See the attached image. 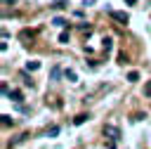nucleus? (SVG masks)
Returning a JSON list of instances; mask_svg holds the SVG:
<instances>
[{"mask_svg":"<svg viewBox=\"0 0 151 149\" xmlns=\"http://www.w3.org/2000/svg\"><path fill=\"white\" fill-rule=\"evenodd\" d=\"M109 17L113 21H118V24H127L130 21V14L127 12H118V9H109Z\"/></svg>","mask_w":151,"mask_h":149,"instance_id":"nucleus-1","label":"nucleus"},{"mask_svg":"<svg viewBox=\"0 0 151 149\" xmlns=\"http://www.w3.org/2000/svg\"><path fill=\"white\" fill-rule=\"evenodd\" d=\"M104 135H106L111 142H118V140H120V128H116V125H104Z\"/></svg>","mask_w":151,"mask_h":149,"instance_id":"nucleus-2","label":"nucleus"},{"mask_svg":"<svg viewBox=\"0 0 151 149\" xmlns=\"http://www.w3.org/2000/svg\"><path fill=\"white\" fill-rule=\"evenodd\" d=\"M7 99H12V102H24V92H21V90H9Z\"/></svg>","mask_w":151,"mask_h":149,"instance_id":"nucleus-3","label":"nucleus"},{"mask_svg":"<svg viewBox=\"0 0 151 149\" xmlns=\"http://www.w3.org/2000/svg\"><path fill=\"white\" fill-rule=\"evenodd\" d=\"M87 118H90V114H78V116L73 118V123H76V125H83V123H85Z\"/></svg>","mask_w":151,"mask_h":149,"instance_id":"nucleus-4","label":"nucleus"},{"mask_svg":"<svg viewBox=\"0 0 151 149\" xmlns=\"http://www.w3.org/2000/svg\"><path fill=\"white\" fill-rule=\"evenodd\" d=\"M26 69H28V71H38V69H40V61H38V59H33V61H26Z\"/></svg>","mask_w":151,"mask_h":149,"instance_id":"nucleus-5","label":"nucleus"},{"mask_svg":"<svg viewBox=\"0 0 151 149\" xmlns=\"http://www.w3.org/2000/svg\"><path fill=\"white\" fill-rule=\"evenodd\" d=\"M59 76H61V69H59V66H52V71H50V78H52V80H59Z\"/></svg>","mask_w":151,"mask_h":149,"instance_id":"nucleus-6","label":"nucleus"},{"mask_svg":"<svg viewBox=\"0 0 151 149\" xmlns=\"http://www.w3.org/2000/svg\"><path fill=\"white\" fill-rule=\"evenodd\" d=\"M64 76H66V80H71V83H76V80H78L76 71H71V69H66V71H64Z\"/></svg>","mask_w":151,"mask_h":149,"instance_id":"nucleus-7","label":"nucleus"},{"mask_svg":"<svg viewBox=\"0 0 151 149\" xmlns=\"http://www.w3.org/2000/svg\"><path fill=\"white\" fill-rule=\"evenodd\" d=\"M127 80H130V83H137V80H139V73H137V71H130V73H127Z\"/></svg>","mask_w":151,"mask_h":149,"instance_id":"nucleus-8","label":"nucleus"},{"mask_svg":"<svg viewBox=\"0 0 151 149\" xmlns=\"http://www.w3.org/2000/svg\"><path fill=\"white\" fill-rule=\"evenodd\" d=\"M21 78H24V83H26V85H31V88H33V80L28 78V69H26V71H21Z\"/></svg>","mask_w":151,"mask_h":149,"instance_id":"nucleus-9","label":"nucleus"},{"mask_svg":"<svg viewBox=\"0 0 151 149\" xmlns=\"http://www.w3.org/2000/svg\"><path fill=\"white\" fill-rule=\"evenodd\" d=\"M59 43H64V45L68 43V31H61V33H59Z\"/></svg>","mask_w":151,"mask_h":149,"instance_id":"nucleus-10","label":"nucleus"},{"mask_svg":"<svg viewBox=\"0 0 151 149\" xmlns=\"http://www.w3.org/2000/svg\"><path fill=\"white\" fill-rule=\"evenodd\" d=\"M52 24H54V26H66V21H64L61 17H54V19H52Z\"/></svg>","mask_w":151,"mask_h":149,"instance_id":"nucleus-11","label":"nucleus"},{"mask_svg":"<svg viewBox=\"0 0 151 149\" xmlns=\"http://www.w3.org/2000/svg\"><path fill=\"white\" fill-rule=\"evenodd\" d=\"M0 118H2V125H12V116H7V114H2Z\"/></svg>","mask_w":151,"mask_h":149,"instance_id":"nucleus-12","label":"nucleus"},{"mask_svg":"<svg viewBox=\"0 0 151 149\" xmlns=\"http://www.w3.org/2000/svg\"><path fill=\"white\" fill-rule=\"evenodd\" d=\"M101 45H104V50L109 52V50H111V38H104V40H101Z\"/></svg>","mask_w":151,"mask_h":149,"instance_id":"nucleus-13","label":"nucleus"},{"mask_svg":"<svg viewBox=\"0 0 151 149\" xmlns=\"http://www.w3.org/2000/svg\"><path fill=\"white\" fill-rule=\"evenodd\" d=\"M125 61H127V54L120 52V54H118V64H125Z\"/></svg>","mask_w":151,"mask_h":149,"instance_id":"nucleus-14","label":"nucleus"},{"mask_svg":"<svg viewBox=\"0 0 151 149\" xmlns=\"http://www.w3.org/2000/svg\"><path fill=\"white\" fill-rule=\"evenodd\" d=\"M57 135H59V128H57V125H54V128H52V130H50V132H47V137H57Z\"/></svg>","mask_w":151,"mask_h":149,"instance_id":"nucleus-15","label":"nucleus"},{"mask_svg":"<svg viewBox=\"0 0 151 149\" xmlns=\"http://www.w3.org/2000/svg\"><path fill=\"white\" fill-rule=\"evenodd\" d=\"M144 95H146V97H151V80L144 85Z\"/></svg>","mask_w":151,"mask_h":149,"instance_id":"nucleus-16","label":"nucleus"},{"mask_svg":"<svg viewBox=\"0 0 151 149\" xmlns=\"http://www.w3.org/2000/svg\"><path fill=\"white\" fill-rule=\"evenodd\" d=\"M106 149H116V142H111V144H109V147H106Z\"/></svg>","mask_w":151,"mask_h":149,"instance_id":"nucleus-17","label":"nucleus"},{"mask_svg":"<svg viewBox=\"0 0 151 149\" xmlns=\"http://www.w3.org/2000/svg\"><path fill=\"white\" fill-rule=\"evenodd\" d=\"M125 2H127V5H134V2H137V0H125Z\"/></svg>","mask_w":151,"mask_h":149,"instance_id":"nucleus-18","label":"nucleus"}]
</instances>
